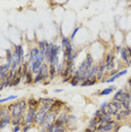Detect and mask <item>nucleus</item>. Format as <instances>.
<instances>
[{"mask_svg":"<svg viewBox=\"0 0 131 132\" xmlns=\"http://www.w3.org/2000/svg\"><path fill=\"white\" fill-rule=\"evenodd\" d=\"M61 53V46L59 44H53L46 42V46H45V52H44V56H45V63L49 65H53L56 67L60 63V56Z\"/></svg>","mask_w":131,"mask_h":132,"instance_id":"1","label":"nucleus"},{"mask_svg":"<svg viewBox=\"0 0 131 132\" xmlns=\"http://www.w3.org/2000/svg\"><path fill=\"white\" fill-rule=\"evenodd\" d=\"M113 101H118L122 104L123 110H130L131 109V95L127 89H118L115 94L113 95Z\"/></svg>","mask_w":131,"mask_h":132,"instance_id":"2","label":"nucleus"},{"mask_svg":"<svg viewBox=\"0 0 131 132\" xmlns=\"http://www.w3.org/2000/svg\"><path fill=\"white\" fill-rule=\"evenodd\" d=\"M8 109L11 111V118H18V116H23L24 113L27 110L24 109L23 106V101L22 100H17L16 102L11 103L8 105Z\"/></svg>","mask_w":131,"mask_h":132,"instance_id":"3","label":"nucleus"},{"mask_svg":"<svg viewBox=\"0 0 131 132\" xmlns=\"http://www.w3.org/2000/svg\"><path fill=\"white\" fill-rule=\"evenodd\" d=\"M58 114L59 113L54 112V111H50V112L45 115V119H44V121L42 123V127L41 128L45 129V130H49V129L53 125V123H54L56 118H58Z\"/></svg>","mask_w":131,"mask_h":132,"instance_id":"4","label":"nucleus"},{"mask_svg":"<svg viewBox=\"0 0 131 132\" xmlns=\"http://www.w3.org/2000/svg\"><path fill=\"white\" fill-rule=\"evenodd\" d=\"M36 113H37L36 107H28L27 111L24 113V123L28 125H34V120Z\"/></svg>","mask_w":131,"mask_h":132,"instance_id":"5","label":"nucleus"},{"mask_svg":"<svg viewBox=\"0 0 131 132\" xmlns=\"http://www.w3.org/2000/svg\"><path fill=\"white\" fill-rule=\"evenodd\" d=\"M121 110H122V104L120 103V102L113 101V100H111V101L109 102L108 107H106V111H108V113H110L113 116L117 115V114L120 112Z\"/></svg>","mask_w":131,"mask_h":132,"instance_id":"6","label":"nucleus"},{"mask_svg":"<svg viewBox=\"0 0 131 132\" xmlns=\"http://www.w3.org/2000/svg\"><path fill=\"white\" fill-rule=\"evenodd\" d=\"M13 53L20 60V61H22L23 64L25 63V61H26L25 60V51H24L23 44H15L14 49H13Z\"/></svg>","mask_w":131,"mask_h":132,"instance_id":"7","label":"nucleus"},{"mask_svg":"<svg viewBox=\"0 0 131 132\" xmlns=\"http://www.w3.org/2000/svg\"><path fill=\"white\" fill-rule=\"evenodd\" d=\"M120 58H121V61L126 64V67H131V58H130L129 53H128L127 46L122 47V51L120 53Z\"/></svg>","mask_w":131,"mask_h":132,"instance_id":"8","label":"nucleus"},{"mask_svg":"<svg viewBox=\"0 0 131 132\" xmlns=\"http://www.w3.org/2000/svg\"><path fill=\"white\" fill-rule=\"evenodd\" d=\"M64 106H67V103L62 100H54L53 104L51 105V111H54L56 113H60L62 110L64 109Z\"/></svg>","mask_w":131,"mask_h":132,"instance_id":"9","label":"nucleus"},{"mask_svg":"<svg viewBox=\"0 0 131 132\" xmlns=\"http://www.w3.org/2000/svg\"><path fill=\"white\" fill-rule=\"evenodd\" d=\"M40 50H38V47L35 45V46H31L29 47V50H28V59H27V61L29 62H33L35 59H37L38 58V55H40Z\"/></svg>","mask_w":131,"mask_h":132,"instance_id":"10","label":"nucleus"},{"mask_svg":"<svg viewBox=\"0 0 131 132\" xmlns=\"http://www.w3.org/2000/svg\"><path fill=\"white\" fill-rule=\"evenodd\" d=\"M76 122H77V116L73 115V114H69L68 115V120L66 122V128L67 130H73L75 129V125H76Z\"/></svg>","mask_w":131,"mask_h":132,"instance_id":"11","label":"nucleus"},{"mask_svg":"<svg viewBox=\"0 0 131 132\" xmlns=\"http://www.w3.org/2000/svg\"><path fill=\"white\" fill-rule=\"evenodd\" d=\"M117 124L118 123L115 121H113L111 123H106V124H100L96 130H102V131H105V132H113V130H114V128Z\"/></svg>","mask_w":131,"mask_h":132,"instance_id":"12","label":"nucleus"},{"mask_svg":"<svg viewBox=\"0 0 131 132\" xmlns=\"http://www.w3.org/2000/svg\"><path fill=\"white\" fill-rule=\"evenodd\" d=\"M102 116H103V115H100V116H94V115H93V118L89 120L87 127L91 128V129H93L94 131H96L97 127L100 125V123H101V118H102Z\"/></svg>","mask_w":131,"mask_h":132,"instance_id":"13","label":"nucleus"},{"mask_svg":"<svg viewBox=\"0 0 131 132\" xmlns=\"http://www.w3.org/2000/svg\"><path fill=\"white\" fill-rule=\"evenodd\" d=\"M11 115H8V116H5V118H1L0 119V130H4L8 127V125L11 124Z\"/></svg>","mask_w":131,"mask_h":132,"instance_id":"14","label":"nucleus"},{"mask_svg":"<svg viewBox=\"0 0 131 132\" xmlns=\"http://www.w3.org/2000/svg\"><path fill=\"white\" fill-rule=\"evenodd\" d=\"M38 73L42 75V77L44 78V80H45V81H50V80H49V76H50V73H49V64L44 63L42 67H41L40 72H38ZM45 81H44V82H45Z\"/></svg>","mask_w":131,"mask_h":132,"instance_id":"15","label":"nucleus"},{"mask_svg":"<svg viewBox=\"0 0 131 132\" xmlns=\"http://www.w3.org/2000/svg\"><path fill=\"white\" fill-rule=\"evenodd\" d=\"M114 90H115V86L114 85H111V86L106 87V88L102 89V90L97 92L96 95H100V96H109V95H111Z\"/></svg>","mask_w":131,"mask_h":132,"instance_id":"16","label":"nucleus"},{"mask_svg":"<svg viewBox=\"0 0 131 132\" xmlns=\"http://www.w3.org/2000/svg\"><path fill=\"white\" fill-rule=\"evenodd\" d=\"M33 81H34V75L31 71H27V73L24 75L22 78V82H24L25 85H32Z\"/></svg>","mask_w":131,"mask_h":132,"instance_id":"17","label":"nucleus"},{"mask_svg":"<svg viewBox=\"0 0 131 132\" xmlns=\"http://www.w3.org/2000/svg\"><path fill=\"white\" fill-rule=\"evenodd\" d=\"M114 121V116L111 115L110 113H106L101 118V123L100 124H106V123H111Z\"/></svg>","mask_w":131,"mask_h":132,"instance_id":"18","label":"nucleus"},{"mask_svg":"<svg viewBox=\"0 0 131 132\" xmlns=\"http://www.w3.org/2000/svg\"><path fill=\"white\" fill-rule=\"evenodd\" d=\"M71 43H72V42L70 41L69 36H66V35H62V36H61V44H60L61 50H64L66 47H68Z\"/></svg>","mask_w":131,"mask_h":132,"instance_id":"19","label":"nucleus"},{"mask_svg":"<svg viewBox=\"0 0 131 132\" xmlns=\"http://www.w3.org/2000/svg\"><path fill=\"white\" fill-rule=\"evenodd\" d=\"M119 114L121 115V118L123 119L124 123H126L128 120L131 118V109H130V110H123V109H122L120 112H119Z\"/></svg>","mask_w":131,"mask_h":132,"instance_id":"20","label":"nucleus"},{"mask_svg":"<svg viewBox=\"0 0 131 132\" xmlns=\"http://www.w3.org/2000/svg\"><path fill=\"white\" fill-rule=\"evenodd\" d=\"M26 102H27V105H28V107H36V109H38V106H40V102H38L37 98H27L26 100Z\"/></svg>","mask_w":131,"mask_h":132,"instance_id":"21","label":"nucleus"},{"mask_svg":"<svg viewBox=\"0 0 131 132\" xmlns=\"http://www.w3.org/2000/svg\"><path fill=\"white\" fill-rule=\"evenodd\" d=\"M24 124H25V123H24V115L18 116V118H14L13 120H11V125H13V127H16V125L23 127Z\"/></svg>","mask_w":131,"mask_h":132,"instance_id":"22","label":"nucleus"},{"mask_svg":"<svg viewBox=\"0 0 131 132\" xmlns=\"http://www.w3.org/2000/svg\"><path fill=\"white\" fill-rule=\"evenodd\" d=\"M98 81L96 79H86L84 80L83 82H80V87H91V86H94V85H96Z\"/></svg>","mask_w":131,"mask_h":132,"instance_id":"23","label":"nucleus"},{"mask_svg":"<svg viewBox=\"0 0 131 132\" xmlns=\"http://www.w3.org/2000/svg\"><path fill=\"white\" fill-rule=\"evenodd\" d=\"M11 70L10 67L7 63H2L0 64V75H5V76H8L9 71Z\"/></svg>","mask_w":131,"mask_h":132,"instance_id":"24","label":"nucleus"},{"mask_svg":"<svg viewBox=\"0 0 131 132\" xmlns=\"http://www.w3.org/2000/svg\"><path fill=\"white\" fill-rule=\"evenodd\" d=\"M11 61H13V50L8 49L7 51H6V63L10 67Z\"/></svg>","mask_w":131,"mask_h":132,"instance_id":"25","label":"nucleus"},{"mask_svg":"<svg viewBox=\"0 0 131 132\" xmlns=\"http://www.w3.org/2000/svg\"><path fill=\"white\" fill-rule=\"evenodd\" d=\"M46 42L47 41H37V43H36V46L38 47V50H40V52L41 53H43L44 54V52H45V46H46Z\"/></svg>","mask_w":131,"mask_h":132,"instance_id":"26","label":"nucleus"},{"mask_svg":"<svg viewBox=\"0 0 131 132\" xmlns=\"http://www.w3.org/2000/svg\"><path fill=\"white\" fill-rule=\"evenodd\" d=\"M49 80L51 81V80H54V78L56 77V70H55V67H53V65H49Z\"/></svg>","mask_w":131,"mask_h":132,"instance_id":"27","label":"nucleus"},{"mask_svg":"<svg viewBox=\"0 0 131 132\" xmlns=\"http://www.w3.org/2000/svg\"><path fill=\"white\" fill-rule=\"evenodd\" d=\"M18 98V96L17 95H10V96H7V97L5 98H0V105L4 104V103H7V102H10V101H15Z\"/></svg>","mask_w":131,"mask_h":132,"instance_id":"28","label":"nucleus"},{"mask_svg":"<svg viewBox=\"0 0 131 132\" xmlns=\"http://www.w3.org/2000/svg\"><path fill=\"white\" fill-rule=\"evenodd\" d=\"M38 102H40V104H53V102H54V98H51V97H41L38 98Z\"/></svg>","mask_w":131,"mask_h":132,"instance_id":"29","label":"nucleus"},{"mask_svg":"<svg viewBox=\"0 0 131 132\" xmlns=\"http://www.w3.org/2000/svg\"><path fill=\"white\" fill-rule=\"evenodd\" d=\"M64 62H62L60 61V63H59L58 65L55 67V70H56V76H61V73L63 72V70H64Z\"/></svg>","mask_w":131,"mask_h":132,"instance_id":"30","label":"nucleus"},{"mask_svg":"<svg viewBox=\"0 0 131 132\" xmlns=\"http://www.w3.org/2000/svg\"><path fill=\"white\" fill-rule=\"evenodd\" d=\"M22 82V77H15L14 80L10 84V87H18Z\"/></svg>","mask_w":131,"mask_h":132,"instance_id":"31","label":"nucleus"},{"mask_svg":"<svg viewBox=\"0 0 131 132\" xmlns=\"http://www.w3.org/2000/svg\"><path fill=\"white\" fill-rule=\"evenodd\" d=\"M80 27L81 26H76L75 28H73V31H72V33H71V35L69 36V38H70V41L72 42L73 40H75V37H76V35H77V33L79 32V29H80Z\"/></svg>","mask_w":131,"mask_h":132,"instance_id":"32","label":"nucleus"},{"mask_svg":"<svg viewBox=\"0 0 131 132\" xmlns=\"http://www.w3.org/2000/svg\"><path fill=\"white\" fill-rule=\"evenodd\" d=\"M34 125H28V124H24L22 127V132H29L33 129Z\"/></svg>","mask_w":131,"mask_h":132,"instance_id":"33","label":"nucleus"},{"mask_svg":"<svg viewBox=\"0 0 131 132\" xmlns=\"http://www.w3.org/2000/svg\"><path fill=\"white\" fill-rule=\"evenodd\" d=\"M122 47H123V46H122L121 44H120V45H119V44H117V45L114 46V50H113V51H114L115 54H120L121 51H122Z\"/></svg>","mask_w":131,"mask_h":132,"instance_id":"34","label":"nucleus"},{"mask_svg":"<svg viewBox=\"0 0 131 132\" xmlns=\"http://www.w3.org/2000/svg\"><path fill=\"white\" fill-rule=\"evenodd\" d=\"M69 84H70L71 86H73V87H76V86H79V81H78V80L76 79V78H73V77L71 78V80H70V82H69Z\"/></svg>","mask_w":131,"mask_h":132,"instance_id":"35","label":"nucleus"},{"mask_svg":"<svg viewBox=\"0 0 131 132\" xmlns=\"http://www.w3.org/2000/svg\"><path fill=\"white\" fill-rule=\"evenodd\" d=\"M20 131H22L20 125H16V127H13V129H11V132H20Z\"/></svg>","mask_w":131,"mask_h":132,"instance_id":"36","label":"nucleus"},{"mask_svg":"<svg viewBox=\"0 0 131 132\" xmlns=\"http://www.w3.org/2000/svg\"><path fill=\"white\" fill-rule=\"evenodd\" d=\"M71 78H72V76H68V77H66V78H62V80H61V82H70V80H71Z\"/></svg>","mask_w":131,"mask_h":132,"instance_id":"37","label":"nucleus"},{"mask_svg":"<svg viewBox=\"0 0 131 132\" xmlns=\"http://www.w3.org/2000/svg\"><path fill=\"white\" fill-rule=\"evenodd\" d=\"M83 132H94V130H93V129H91V128H85L84 129V131H83Z\"/></svg>","mask_w":131,"mask_h":132,"instance_id":"38","label":"nucleus"},{"mask_svg":"<svg viewBox=\"0 0 131 132\" xmlns=\"http://www.w3.org/2000/svg\"><path fill=\"white\" fill-rule=\"evenodd\" d=\"M127 50H128V53H129L130 58H131V47L130 46H127Z\"/></svg>","mask_w":131,"mask_h":132,"instance_id":"39","label":"nucleus"},{"mask_svg":"<svg viewBox=\"0 0 131 132\" xmlns=\"http://www.w3.org/2000/svg\"><path fill=\"white\" fill-rule=\"evenodd\" d=\"M54 93H62V89H54Z\"/></svg>","mask_w":131,"mask_h":132,"instance_id":"40","label":"nucleus"},{"mask_svg":"<svg viewBox=\"0 0 131 132\" xmlns=\"http://www.w3.org/2000/svg\"><path fill=\"white\" fill-rule=\"evenodd\" d=\"M38 132H46V130H45V129H43V128H40Z\"/></svg>","mask_w":131,"mask_h":132,"instance_id":"41","label":"nucleus"},{"mask_svg":"<svg viewBox=\"0 0 131 132\" xmlns=\"http://www.w3.org/2000/svg\"><path fill=\"white\" fill-rule=\"evenodd\" d=\"M127 90H128V92H129V94L131 95V88H128V89H127Z\"/></svg>","mask_w":131,"mask_h":132,"instance_id":"42","label":"nucleus"},{"mask_svg":"<svg viewBox=\"0 0 131 132\" xmlns=\"http://www.w3.org/2000/svg\"><path fill=\"white\" fill-rule=\"evenodd\" d=\"M94 132H105V131H102V130H96V131H94Z\"/></svg>","mask_w":131,"mask_h":132,"instance_id":"43","label":"nucleus"},{"mask_svg":"<svg viewBox=\"0 0 131 132\" xmlns=\"http://www.w3.org/2000/svg\"><path fill=\"white\" fill-rule=\"evenodd\" d=\"M0 97H1V95H0Z\"/></svg>","mask_w":131,"mask_h":132,"instance_id":"44","label":"nucleus"}]
</instances>
